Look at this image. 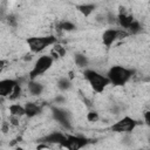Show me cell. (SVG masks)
I'll use <instances>...</instances> for the list:
<instances>
[{
  "label": "cell",
  "instance_id": "6da1fadb",
  "mask_svg": "<svg viewBox=\"0 0 150 150\" xmlns=\"http://www.w3.org/2000/svg\"><path fill=\"white\" fill-rule=\"evenodd\" d=\"M135 70L123 67V66H111L107 73V76L111 84L116 87H122L125 83L130 81V79L134 76Z\"/></svg>",
  "mask_w": 150,
  "mask_h": 150
},
{
  "label": "cell",
  "instance_id": "7a4b0ae2",
  "mask_svg": "<svg viewBox=\"0 0 150 150\" xmlns=\"http://www.w3.org/2000/svg\"><path fill=\"white\" fill-rule=\"evenodd\" d=\"M83 76L87 80V82L90 84L91 89L97 94L103 93L104 89L110 84L108 76L98 73L95 69H84Z\"/></svg>",
  "mask_w": 150,
  "mask_h": 150
},
{
  "label": "cell",
  "instance_id": "3957f363",
  "mask_svg": "<svg viewBox=\"0 0 150 150\" xmlns=\"http://www.w3.org/2000/svg\"><path fill=\"white\" fill-rule=\"evenodd\" d=\"M28 48L32 53H41L47 47L56 43V36L54 35H46V36H30L27 39Z\"/></svg>",
  "mask_w": 150,
  "mask_h": 150
},
{
  "label": "cell",
  "instance_id": "277c9868",
  "mask_svg": "<svg viewBox=\"0 0 150 150\" xmlns=\"http://www.w3.org/2000/svg\"><path fill=\"white\" fill-rule=\"evenodd\" d=\"M54 62V57L52 55H41L35 61L32 70L29 71V80H36L40 75L45 74Z\"/></svg>",
  "mask_w": 150,
  "mask_h": 150
},
{
  "label": "cell",
  "instance_id": "5b68a950",
  "mask_svg": "<svg viewBox=\"0 0 150 150\" xmlns=\"http://www.w3.org/2000/svg\"><path fill=\"white\" fill-rule=\"evenodd\" d=\"M128 35H130V34L123 28H120V29H117V28H108L102 34V43L105 47H110L117 40L127 38Z\"/></svg>",
  "mask_w": 150,
  "mask_h": 150
},
{
  "label": "cell",
  "instance_id": "8992f818",
  "mask_svg": "<svg viewBox=\"0 0 150 150\" xmlns=\"http://www.w3.org/2000/svg\"><path fill=\"white\" fill-rule=\"evenodd\" d=\"M138 125V122L130 117V116H124L121 120H118L117 122H115L110 129L114 132H131L135 130V128Z\"/></svg>",
  "mask_w": 150,
  "mask_h": 150
},
{
  "label": "cell",
  "instance_id": "52a82bcc",
  "mask_svg": "<svg viewBox=\"0 0 150 150\" xmlns=\"http://www.w3.org/2000/svg\"><path fill=\"white\" fill-rule=\"evenodd\" d=\"M66 136H67V138L63 142V144L61 145V148H66V149H69V150H79V149L86 146L90 142V139H88L87 137L79 136V135L66 134Z\"/></svg>",
  "mask_w": 150,
  "mask_h": 150
},
{
  "label": "cell",
  "instance_id": "ba28073f",
  "mask_svg": "<svg viewBox=\"0 0 150 150\" xmlns=\"http://www.w3.org/2000/svg\"><path fill=\"white\" fill-rule=\"evenodd\" d=\"M52 116L53 118L59 122L63 128L70 130L71 129V125H70V117H69V114L68 111L63 110V109H60V108H56V107H53L52 108Z\"/></svg>",
  "mask_w": 150,
  "mask_h": 150
},
{
  "label": "cell",
  "instance_id": "9c48e42d",
  "mask_svg": "<svg viewBox=\"0 0 150 150\" xmlns=\"http://www.w3.org/2000/svg\"><path fill=\"white\" fill-rule=\"evenodd\" d=\"M19 84V82L16 80L13 79H4L0 81V96L1 97H9L14 89L16 88V86Z\"/></svg>",
  "mask_w": 150,
  "mask_h": 150
},
{
  "label": "cell",
  "instance_id": "30bf717a",
  "mask_svg": "<svg viewBox=\"0 0 150 150\" xmlns=\"http://www.w3.org/2000/svg\"><path fill=\"white\" fill-rule=\"evenodd\" d=\"M135 20H136V19L132 16V14L128 13L124 7H120V11H118V13H117V23H118V26H120L121 28H123V29L127 30V29L129 28V26H130Z\"/></svg>",
  "mask_w": 150,
  "mask_h": 150
},
{
  "label": "cell",
  "instance_id": "8fae6325",
  "mask_svg": "<svg viewBox=\"0 0 150 150\" xmlns=\"http://www.w3.org/2000/svg\"><path fill=\"white\" fill-rule=\"evenodd\" d=\"M67 136L66 134H62V132H59V131H54V132H50L48 134L47 136L42 137L40 139V142H46L48 144H57V145H62L63 142L66 141Z\"/></svg>",
  "mask_w": 150,
  "mask_h": 150
},
{
  "label": "cell",
  "instance_id": "7c38bea8",
  "mask_svg": "<svg viewBox=\"0 0 150 150\" xmlns=\"http://www.w3.org/2000/svg\"><path fill=\"white\" fill-rule=\"evenodd\" d=\"M25 110H26V116L28 118H32L41 112V105L36 102H27L25 104Z\"/></svg>",
  "mask_w": 150,
  "mask_h": 150
},
{
  "label": "cell",
  "instance_id": "4fadbf2b",
  "mask_svg": "<svg viewBox=\"0 0 150 150\" xmlns=\"http://www.w3.org/2000/svg\"><path fill=\"white\" fill-rule=\"evenodd\" d=\"M27 88H28V91L30 95L33 96H39L42 94L45 87L43 84H41L40 82L35 81V80H29V82L27 83Z\"/></svg>",
  "mask_w": 150,
  "mask_h": 150
},
{
  "label": "cell",
  "instance_id": "5bb4252c",
  "mask_svg": "<svg viewBox=\"0 0 150 150\" xmlns=\"http://www.w3.org/2000/svg\"><path fill=\"white\" fill-rule=\"evenodd\" d=\"M8 111L11 115L13 116H18V117H22L26 116V110H25V105H21L19 103H13L8 107Z\"/></svg>",
  "mask_w": 150,
  "mask_h": 150
},
{
  "label": "cell",
  "instance_id": "9a60e30c",
  "mask_svg": "<svg viewBox=\"0 0 150 150\" xmlns=\"http://www.w3.org/2000/svg\"><path fill=\"white\" fill-rule=\"evenodd\" d=\"M96 8V5L94 4H82V5H77L76 6V9L86 18H88Z\"/></svg>",
  "mask_w": 150,
  "mask_h": 150
},
{
  "label": "cell",
  "instance_id": "2e32d148",
  "mask_svg": "<svg viewBox=\"0 0 150 150\" xmlns=\"http://www.w3.org/2000/svg\"><path fill=\"white\" fill-rule=\"evenodd\" d=\"M74 61H75V64L80 68H86L89 63L88 57L84 54H81V53H77V54L74 55Z\"/></svg>",
  "mask_w": 150,
  "mask_h": 150
},
{
  "label": "cell",
  "instance_id": "e0dca14e",
  "mask_svg": "<svg viewBox=\"0 0 150 150\" xmlns=\"http://www.w3.org/2000/svg\"><path fill=\"white\" fill-rule=\"evenodd\" d=\"M50 55H52L54 59L62 57V56L66 55V48L62 47V46L59 45V43H55V45H54V48H53V50H52V53H50Z\"/></svg>",
  "mask_w": 150,
  "mask_h": 150
},
{
  "label": "cell",
  "instance_id": "ac0fdd59",
  "mask_svg": "<svg viewBox=\"0 0 150 150\" xmlns=\"http://www.w3.org/2000/svg\"><path fill=\"white\" fill-rule=\"evenodd\" d=\"M57 88L62 91H67L71 88V81L69 77H61L57 81Z\"/></svg>",
  "mask_w": 150,
  "mask_h": 150
},
{
  "label": "cell",
  "instance_id": "d6986e66",
  "mask_svg": "<svg viewBox=\"0 0 150 150\" xmlns=\"http://www.w3.org/2000/svg\"><path fill=\"white\" fill-rule=\"evenodd\" d=\"M75 28H76V26L70 21H62L57 25V29L62 30V32H70V30H74Z\"/></svg>",
  "mask_w": 150,
  "mask_h": 150
},
{
  "label": "cell",
  "instance_id": "ffe728a7",
  "mask_svg": "<svg viewBox=\"0 0 150 150\" xmlns=\"http://www.w3.org/2000/svg\"><path fill=\"white\" fill-rule=\"evenodd\" d=\"M127 32H128L129 34H136V33L141 32V25H139V22H138L137 20H135V21L129 26V28L127 29Z\"/></svg>",
  "mask_w": 150,
  "mask_h": 150
},
{
  "label": "cell",
  "instance_id": "44dd1931",
  "mask_svg": "<svg viewBox=\"0 0 150 150\" xmlns=\"http://www.w3.org/2000/svg\"><path fill=\"white\" fill-rule=\"evenodd\" d=\"M21 91H22V89H21V84L19 83V84L16 86V88L14 89L13 94L8 97V100H9V101H15V100H18V98L20 97V95H21Z\"/></svg>",
  "mask_w": 150,
  "mask_h": 150
},
{
  "label": "cell",
  "instance_id": "7402d4cb",
  "mask_svg": "<svg viewBox=\"0 0 150 150\" xmlns=\"http://www.w3.org/2000/svg\"><path fill=\"white\" fill-rule=\"evenodd\" d=\"M98 118H100V115H98V112L95 111V110H90V111L87 114V120H88L89 122H97Z\"/></svg>",
  "mask_w": 150,
  "mask_h": 150
},
{
  "label": "cell",
  "instance_id": "603a6c76",
  "mask_svg": "<svg viewBox=\"0 0 150 150\" xmlns=\"http://www.w3.org/2000/svg\"><path fill=\"white\" fill-rule=\"evenodd\" d=\"M143 120L148 127H150V110H145L143 112Z\"/></svg>",
  "mask_w": 150,
  "mask_h": 150
},
{
  "label": "cell",
  "instance_id": "cb8c5ba5",
  "mask_svg": "<svg viewBox=\"0 0 150 150\" xmlns=\"http://www.w3.org/2000/svg\"><path fill=\"white\" fill-rule=\"evenodd\" d=\"M7 21H8V23H9L11 26H14V25H15V19H14V16H13V15H9Z\"/></svg>",
  "mask_w": 150,
  "mask_h": 150
},
{
  "label": "cell",
  "instance_id": "d4e9b609",
  "mask_svg": "<svg viewBox=\"0 0 150 150\" xmlns=\"http://www.w3.org/2000/svg\"><path fill=\"white\" fill-rule=\"evenodd\" d=\"M55 101H56V102H63V101H64V98H63L62 96H57V97L55 98Z\"/></svg>",
  "mask_w": 150,
  "mask_h": 150
},
{
  "label": "cell",
  "instance_id": "484cf974",
  "mask_svg": "<svg viewBox=\"0 0 150 150\" xmlns=\"http://www.w3.org/2000/svg\"><path fill=\"white\" fill-rule=\"evenodd\" d=\"M149 4H150V0H149Z\"/></svg>",
  "mask_w": 150,
  "mask_h": 150
}]
</instances>
